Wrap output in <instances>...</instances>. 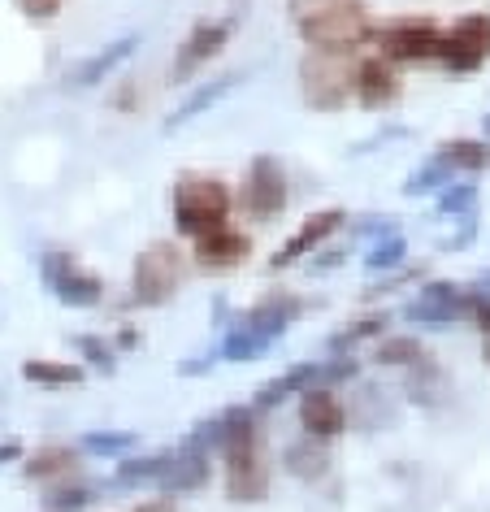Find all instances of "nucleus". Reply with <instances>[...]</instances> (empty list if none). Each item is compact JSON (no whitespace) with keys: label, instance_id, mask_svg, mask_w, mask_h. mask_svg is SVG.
Listing matches in <instances>:
<instances>
[{"label":"nucleus","instance_id":"obj_28","mask_svg":"<svg viewBox=\"0 0 490 512\" xmlns=\"http://www.w3.org/2000/svg\"><path fill=\"white\" fill-rule=\"evenodd\" d=\"M373 361L386 369H412L425 361V348L417 335H382L378 348H373Z\"/></svg>","mask_w":490,"mask_h":512},{"label":"nucleus","instance_id":"obj_3","mask_svg":"<svg viewBox=\"0 0 490 512\" xmlns=\"http://www.w3.org/2000/svg\"><path fill=\"white\" fill-rule=\"evenodd\" d=\"M170 209H174V230L196 243L200 235H213V230L230 226L235 196H230V187L222 178L187 174V178H178L174 191H170Z\"/></svg>","mask_w":490,"mask_h":512},{"label":"nucleus","instance_id":"obj_27","mask_svg":"<svg viewBox=\"0 0 490 512\" xmlns=\"http://www.w3.org/2000/svg\"><path fill=\"white\" fill-rule=\"evenodd\" d=\"M386 326H391V317H386V313H373V317H360V322H352V326H343V330H334V335L326 339V348L334 352V356H352L356 348H360V343H378L382 335H386Z\"/></svg>","mask_w":490,"mask_h":512},{"label":"nucleus","instance_id":"obj_7","mask_svg":"<svg viewBox=\"0 0 490 512\" xmlns=\"http://www.w3.org/2000/svg\"><path fill=\"white\" fill-rule=\"evenodd\" d=\"M178 291H183V261H178V248L165 239L148 243V248L135 256L131 300L139 309H165Z\"/></svg>","mask_w":490,"mask_h":512},{"label":"nucleus","instance_id":"obj_21","mask_svg":"<svg viewBox=\"0 0 490 512\" xmlns=\"http://www.w3.org/2000/svg\"><path fill=\"white\" fill-rule=\"evenodd\" d=\"M282 469L291 473V478H300V482H321L330 473V452H326V443L313 439V434H300L295 443L282 447Z\"/></svg>","mask_w":490,"mask_h":512},{"label":"nucleus","instance_id":"obj_10","mask_svg":"<svg viewBox=\"0 0 490 512\" xmlns=\"http://www.w3.org/2000/svg\"><path fill=\"white\" fill-rule=\"evenodd\" d=\"M291 200V187H287V170H282L278 157H261L248 161V174H243V191H239V204L252 222H274V217L287 209Z\"/></svg>","mask_w":490,"mask_h":512},{"label":"nucleus","instance_id":"obj_17","mask_svg":"<svg viewBox=\"0 0 490 512\" xmlns=\"http://www.w3.org/2000/svg\"><path fill=\"white\" fill-rule=\"evenodd\" d=\"M248 252H252V239L235 226H222V230H213V235H200L196 243H191V261H196V270H209V274L239 270V265L248 261Z\"/></svg>","mask_w":490,"mask_h":512},{"label":"nucleus","instance_id":"obj_5","mask_svg":"<svg viewBox=\"0 0 490 512\" xmlns=\"http://www.w3.org/2000/svg\"><path fill=\"white\" fill-rule=\"evenodd\" d=\"M438 40H443V27L425 14L373 22V35H369L378 57H386L391 66H425V61L438 57Z\"/></svg>","mask_w":490,"mask_h":512},{"label":"nucleus","instance_id":"obj_15","mask_svg":"<svg viewBox=\"0 0 490 512\" xmlns=\"http://www.w3.org/2000/svg\"><path fill=\"white\" fill-rule=\"evenodd\" d=\"M135 48H139V35H135V31H126V35H118V40H113V44L96 48V53H87L83 61H74V66H70L66 74H61V83L74 87V92H87V87H100V83H105L113 70L131 61Z\"/></svg>","mask_w":490,"mask_h":512},{"label":"nucleus","instance_id":"obj_22","mask_svg":"<svg viewBox=\"0 0 490 512\" xmlns=\"http://www.w3.org/2000/svg\"><path fill=\"white\" fill-rule=\"evenodd\" d=\"M434 157L443 165H451V174H464V178L490 170V144L486 139H447V144H438Z\"/></svg>","mask_w":490,"mask_h":512},{"label":"nucleus","instance_id":"obj_38","mask_svg":"<svg viewBox=\"0 0 490 512\" xmlns=\"http://www.w3.org/2000/svg\"><path fill=\"white\" fill-rule=\"evenodd\" d=\"M482 139H486V144H490V113H486V118H482Z\"/></svg>","mask_w":490,"mask_h":512},{"label":"nucleus","instance_id":"obj_18","mask_svg":"<svg viewBox=\"0 0 490 512\" xmlns=\"http://www.w3.org/2000/svg\"><path fill=\"white\" fill-rule=\"evenodd\" d=\"M209 473H213V452H204L196 443H178L170 447V465H165L157 486L165 495H187L209 486Z\"/></svg>","mask_w":490,"mask_h":512},{"label":"nucleus","instance_id":"obj_39","mask_svg":"<svg viewBox=\"0 0 490 512\" xmlns=\"http://www.w3.org/2000/svg\"><path fill=\"white\" fill-rule=\"evenodd\" d=\"M486 339H490V335H486ZM486 361H490V348H486Z\"/></svg>","mask_w":490,"mask_h":512},{"label":"nucleus","instance_id":"obj_20","mask_svg":"<svg viewBox=\"0 0 490 512\" xmlns=\"http://www.w3.org/2000/svg\"><path fill=\"white\" fill-rule=\"evenodd\" d=\"M321 382V361H300V365H287L278 378H269L256 387L252 395V408L256 413H269V408H278L282 400H291V395H304L308 387H317Z\"/></svg>","mask_w":490,"mask_h":512},{"label":"nucleus","instance_id":"obj_11","mask_svg":"<svg viewBox=\"0 0 490 512\" xmlns=\"http://www.w3.org/2000/svg\"><path fill=\"white\" fill-rule=\"evenodd\" d=\"M235 27H239V18H200L196 27L187 31V40L174 48L170 83H191L213 57H222V48L230 44Z\"/></svg>","mask_w":490,"mask_h":512},{"label":"nucleus","instance_id":"obj_6","mask_svg":"<svg viewBox=\"0 0 490 512\" xmlns=\"http://www.w3.org/2000/svg\"><path fill=\"white\" fill-rule=\"evenodd\" d=\"M35 270H40L44 291L57 304H66V309H96V304L105 300V278H100L92 265H83L74 252H57V248L40 252Z\"/></svg>","mask_w":490,"mask_h":512},{"label":"nucleus","instance_id":"obj_33","mask_svg":"<svg viewBox=\"0 0 490 512\" xmlns=\"http://www.w3.org/2000/svg\"><path fill=\"white\" fill-rule=\"evenodd\" d=\"M79 352L87 356V365L105 369V374H113V369H118V352H113L105 339H96V335H83V339H79Z\"/></svg>","mask_w":490,"mask_h":512},{"label":"nucleus","instance_id":"obj_19","mask_svg":"<svg viewBox=\"0 0 490 512\" xmlns=\"http://www.w3.org/2000/svg\"><path fill=\"white\" fill-rule=\"evenodd\" d=\"M243 83V74L235 70V74H222V79H213V83H196L191 92L178 100V109L165 118V135H174V131H183V126H191L200 118V113H209V109H217L222 100L235 92V87Z\"/></svg>","mask_w":490,"mask_h":512},{"label":"nucleus","instance_id":"obj_29","mask_svg":"<svg viewBox=\"0 0 490 512\" xmlns=\"http://www.w3.org/2000/svg\"><path fill=\"white\" fill-rule=\"evenodd\" d=\"M451 178H456V174H451V165H443L438 157H425L417 170L404 174V187H399V191L412 196V200H417V196H438V191H443Z\"/></svg>","mask_w":490,"mask_h":512},{"label":"nucleus","instance_id":"obj_31","mask_svg":"<svg viewBox=\"0 0 490 512\" xmlns=\"http://www.w3.org/2000/svg\"><path fill=\"white\" fill-rule=\"evenodd\" d=\"M139 439L131 430H87L79 439V452L83 456H105V460H122L126 452H131Z\"/></svg>","mask_w":490,"mask_h":512},{"label":"nucleus","instance_id":"obj_30","mask_svg":"<svg viewBox=\"0 0 490 512\" xmlns=\"http://www.w3.org/2000/svg\"><path fill=\"white\" fill-rule=\"evenodd\" d=\"M473 204H477V187L473 178H451V183L434 196V209L451 217V222H464V217H473Z\"/></svg>","mask_w":490,"mask_h":512},{"label":"nucleus","instance_id":"obj_25","mask_svg":"<svg viewBox=\"0 0 490 512\" xmlns=\"http://www.w3.org/2000/svg\"><path fill=\"white\" fill-rule=\"evenodd\" d=\"M74 447L66 443H48L40 447V452H31L27 456V465H22V473H27L31 482H53V478H70V469H74Z\"/></svg>","mask_w":490,"mask_h":512},{"label":"nucleus","instance_id":"obj_13","mask_svg":"<svg viewBox=\"0 0 490 512\" xmlns=\"http://www.w3.org/2000/svg\"><path fill=\"white\" fill-rule=\"evenodd\" d=\"M347 226V213L343 209H321V213H308L300 226L291 230V239L282 243V248L269 256V270H291V265H300L304 256H313V252H321L326 243L339 235V230Z\"/></svg>","mask_w":490,"mask_h":512},{"label":"nucleus","instance_id":"obj_35","mask_svg":"<svg viewBox=\"0 0 490 512\" xmlns=\"http://www.w3.org/2000/svg\"><path fill=\"white\" fill-rule=\"evenodd\" d=\"M339 5H347V0H287V14H291V22H308L317 14H330V9H339Z\"/></svg>","mask_w":490,"mask_h":512},{"label":"nucleus","instance_id":"obj_34","mask_svg":"<svg viewBox=\"0 0 490 512\" xmlns=\"http://www.w3.org/2000/svg\"><path fill=\"white\" fill-rule=\"evenodd\" d=\"M14 9L27 22H53L66 9V0H14Z\"/></svg>","mask_w":490,"mask_h":512},{"label":"nucleus","instance_id":"obj_24","mask_svg":"<svg viewBox=\"0 0 490 512\" xmlns=\"http://www.w3.org/2000/svg\"><path fill=\"white\" fill-rule=\"evenodd\" d=\"M22 378L35 382V387H44V391H61V387H79V382H83V365L31 356V361H22Z\"/></svg>","mask_w":490,"mask_h":512},{"label":"nucleus","instance_id":"obj_14","mask_svg":"<svg viewBox=\"0 0 490 512\" xmlns=\"http://www.w3.org/2000/svg\"><path fill=\"white\" fill-rule=\"evenodd\" d=\"M399 96H404V79H399V66H391L386 57H365V61H356V92L352 100L360 109H369V113H386V109H395L399 105Z\"/></svg>","mask_w":490,"mask_h":512},{"label":"nucleus","instance_id":"obj_2","mask_svg":"<svg viewBox=\"0 0 490 512\" xmlns=\"http://www.w3.org/2000/svg\"><path fill=\"white\" fill-rule=\"evenodd\" d=\"M217 456H222L230 504H265L269 486H274V465H269V452H265L261 421L235 430L222 447H217Z\"/></svg>","mask_w":490,"mask_h":512},{"label":"nucleus","instance_id":"obj_37","mask_svg":"<svg viewBox=\"0 0 490 512\" xmlns=\"http://www.w3.org/2000/svg\"><path fill=\"white\" fill-rule=\"evenodd\" d=\"M473 291H477V296H482V300H490V270H486L482 278H477V283H473Z\"/></svg>","mask_w":490,"mask_h":512},{"label":"nucleus","instance_id":"obj_26","mask_svg":"<svg viewBox=\"0 0 490 512\" xmlns=\"http://www.w3.org/2000/svg\"><path fill=\"white\" fill-rule=\"evenodd\" d=\"M365 274H395V270H404L408 265V239L399 235V230H391V235H382V239H369V248H365Z\"/></svg>","mask_w":490,"mask_h":512},{"label":"nucleus","instance_id":"obj_36","mask_svg":"<svg viewBox=\"0 0 490 512\" xmlns=\"http://www.w3.org/2000/svg\"><path fill=\"white\" fill-rule=\"evenodd\" d=\"M135 512H178V504H174L170 495H161V499H144Z\"/></svg>","mask_w":490,"mask_h":512},{"label":"nucleus","instance_id":"obj_4","mask_svg":"<svg viewBox=\"0 0 490 512\" xmlns=\"http://www.w3.org/2000/svg\"><path fill=\"white\" fill-rule=\"evenodd\" d=\"M356 92V53L308 48L300 57V100L313 113H343Z\"/></svg>","mask_w":490,"mask_h":512},{"label":"nucleus","instance_id":"obj_23","mask_svg":"<svg viewBox=\"0 0 490 512\" xmlns=\"http://www.w3.org/2000/svg\"><path fill=\"white\" fill-rule=\"evenodd\" d=\"M165 465H170V452H148V456H131L113 460V486H157Z\"/></svg>","mask_w":490,"mask_h":512},{"label":"nucleus","instance_id":"obj_16","mask_svg":"<svg viewBox=\"0 0 490 512\" xmlns=\"http://www.w3.org/2000/svg\"><path fill=\"white\" fill-rule=\"evenodd\" d=\"M300 430L304 434H313V439L321 443H330V439H339V434L347 430V408H343V395L334 391V387H308L300 395Z\"/></svg>","mask_w":490,"mask_h":512},{"label":"nucleus","instance_id":"obj_32","mask_svg":"<svg viewBox=\"0 0 490 512\" xmlns=\"http://www.w3.org/2000/svg\"><path fill=\"white\" fill-rule=\"evenodd\" d=\"M92 486H83V482H70V478H61L57 486H48V495H44V508L48 512H79L92 504Z\"/></svg>","mask_w":490,"mask_h":512},{"label":"nucleus","instance_id":"obj_9","mask_svg":"<svg viewBox=\"0 0 490 512\" xmlns=\"http://www.w3.org/2000/svg\"><path fill=\"white\" fill-rule=\"evenodd\" d=\"M434 61L447 74H477L482 70L490 61V14H464L460 22L443 27Z\"/></svg>","mask_w":490,"mask_h":512},{"label":"nucleus","instance_id":"obj_1","mask_svg":"<svg viewBox=\"0 0 490 512\" xmlns=\"http://www.w3.org/2000/svg\"><path fill=\"white\" fill-rule=\"evenodd\" d=\"M304 313V300L287 296V291H274V296L256 300L252 309H243L235 322L226 326L222 343H217V356L230 365H248L256 356H265L274 343L287 335L291 322Z\"/></svg>","mask_w":490,"mask_h":512},{"label":"nucleus","instance_id":"obj_8","mask_svg":"<svg viewBox=\"0 0 490 512\" xmlns=\"http://www.w3.org/2000/svg\"><path fill=\"white\" fill-rule=\"evenodd\" d=\"M295 31H300V40L308 48H326V53H356V48L369 44L373 18H369L365 0H347V5L330 9V14L295 22Z\"/></svg>","mask_w":490,"mask_h":512},{"label":"nucleus","instance_id":"obj_12","mask_svg":"<svg viewBox=\"0 0 490 512\" xmlns=\"http://www.w3.org/2000/svg\"><path fill=\"white\" fill-rule=\"evenodd\" d=\"M404 317L412 326H430V330H443V326H456V322H469L473 317V291L460 287V283H425L417 296L408 300Z\"/></svg>","mask_w":490,"mask_h":512}]
</instances>
